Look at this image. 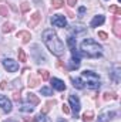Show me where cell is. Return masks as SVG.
<instances>
[{
	"instance_id": "7",
	"label": "cell",
	"mask_w": 121,
	"mask_h": 122,
	"mask_svg": "<svg viewBox=\"0 0 121 122\" xmlns=\"http://www.w3.org/2000/svg\"><path fill=\"white\" fill-rule=\"evenodd\" d=\"M51 24H53L54 27H66V26H67V20H66L64 16L56 14V16L51 17Z\"/></svg>"
},
{
	"instance_id": "36",
	"label": "cell",
	"mask_w": 121,
	"mask_h": 122,
	"mask_svg": "<svg viewBox=\"0 0 121 122\" xmlns=\"http://www.w3.org/2000/svg\"><path fill=\"white\" fill-rule=\"evenodd\" d=\"M63 112H64V114H70V108H68V105H66V104L63 105Z\"/></svg>"
},
{
	"instance_id": "18",
	"label": "cell",
	"mask_w": 121,
	"mask_h": 122,
	"mask_svg": "<svg viewBox=\"0 0 121 122\" xmlns=\"http://www.w3.org/2000/svg\"><path fill=\"white\" fill-rule=\"evenodd\" d=\"M27 102H30L31 105H37V104L40 102V99H38L33 92H29V94H27Z\"/></svg>"
},
{
	"instance_id": "4",
	"label": "cell",
	"mask_w": 121,
	"mask_h": 122,
	"mask_svg": "<svg viewBox=\"0 0 121 122\" xmlns=\"http://www.w3.org/2000/svg\"><path fill=\"white\" fill-rule=\"evenodd\" d=\"M70 107H71V109H73L74 118H78V112H80L81 105H80V99H78L77 95H73V94L70 95Z\"/></svg>"
},
{
	"instance_id": "19",
	"label": "cell",
	"mask_w": 121,
	"mask_h": 122,
	"mask_svg": "<svg viewBox=\"0 0 121 122\" xmlns=\"http://www.w3.org/2000/svg\"><path fill=\"white\" fill-rule=\"evenodd\" d=\"M33 109H34V107L31 104H22L20 105V111L22 112H33Z\"/></svg>"
},
{
	"instance_id": "16",
	"label": "cell",
	"mask_w": 121,
	"mask_h": 122,
	"mask_svg": "<svg viewBox=\"0 0 121 122\" xmlns=\"http://www.w3.org/2000/svg\"><path fill=\"white\" fill-rule=\"evenodd\" d=\"M67 44H68V47H70V51L71 53H74V51H77V43H76V38L74 37H68L67 38Z\"/></svg>"
},
{
	"instance_id": "27",
	"label": "cell",
	"mask_w": 121,
	"mask_h": 122,
	"mask_svg": "<svg viewBox=\"0 0 121 122\" xmlns=\"http://www.w3.org/2000/svg\"><path fill=\"white\" fill-rule=\"evenodd\" d=\"M38 72H40V77L43 78V81H47V80L50 78V74H49V71H46V70H40Z\"/></svg>"
},
{
	"instance_id": "8",
	"label": "cell",
	"mask_w": 121,
	"mask_h": 122,
	"mask_svg": "<svg viewBox=\"0 0 121 122\" xmlns=\"http://www.w3.org/2000/svg\"><path fill=\"white\" fill-rule=\"evenodd\" d=\"M0 108L9 114V112H11V102L6 97H0Z\"/></svg>"
},
{
	"instance_id": "9",
	"label": "cell",
	"mask_w": 121,
	"mask_h": 122,
	"mask_svg": "<svg viewBox=\"0 0 121 122\" xmlns=\"http://www.w3.org/2000/svg\"><path fill=\"white\" fill-rule=\"evenodd\" d=\"M113 31L117 37H121V21L117 16L113 17Z\"/></svg>"
},
{
	"instance_id": "22",
	"label": "cell",
	"mask_w": 121,
	"mask_h": 122,
	"mask_svg": "<svg viewBox=\"0 0 121 122\" xmlns=\"http://www.w3.org/2000/svg\"><path fill=\"white\" fill-rule=\"evenodd\" d=\"M0 16H3V17L9 16V9L6 4H0Z\"/></svg>"
},
{
	"instance_id": "38",
	"label": "cell",
	"mask_w": 121,
	"mask_h": 122,
	"mask_svg": "<svg viewBox=\"0 0 121 122\" xmlns=\"http://www.w3.org/2000/svg\"><path fill=\"white\" fill-rule=\"evenodd\" d=\"M78 11H80V17H81V16L84 14V11H86V7H80V10H78Z\"/></svg>"
},
{
	"instance_id": "17",
	"label": "cell",
	"mask_w": 121,
	"mask_h": 122,
	"mask_svg": "<svg viewBox=\"0 0 121 122\" xmlns=\"http://www.w3.org/2000/svg\"><path fill=\"white\" fill-rule=\"evenodd\" d=\"M71 82H73L74 88H77V90H83L84 88V82H83L81 78H71Z\"/></svg>"
},
{
	"instance_id": "21",
	"label": "cell",
	"mask_w": 121,
	"mask_h": 122,
	"mask_svg": "<svg viewBox=\"0 0 121 122\" xmlns=\"http://www.w3.org/2000/svg\"><path fill=\"white\" fill-rule=\"evenodd\" d=\"M103 98H104V101H110V99H117V95L114 92H105L103 95Z\"/></svg>"
},
{
	"instance_id": "23",
	"label": "cell",
	"mask_w": 121,
	"mask_h": 122,
	"mask_svg": "<svg viewBox=\"0 0 121 122\" xmlns=\"http://www.w3.org/2000/svg\"><path fill=\"white\" fill-rule=\"evenodd\" d=\"M93 117H94V114H93L91 111H88V112H86V114L83 115V121L84 122H91L93 121Z\"/></svg>"
},
{
	"instance_id": "29",
	"label": "cell",
	"mask_w": 121,
	"mask_h": 122,
	"mask_svg": "<svg viewBox=\"0 0 121 122\" xmlns=\"http://www.w3.org/2000/svg\"><path fill=\"white\" fill-rule=\"evenodd\" d=\"M40 84V80L38 78H33V77H30V80H29V85H30L31 88L33 87H37Z\"/></svg>"
},
{
	"instance_id": "34",
	"label": "cell",
	"mask_w": 121,
	"mask_h": 122,
	"mask_svg": "<svg viewBox=\"0 0 121 122\" xmlns=\"http://www.w3.org/2000/svg\"><path fill=\"white\" fill-rule=\"evenodd\" d=\"M13 99H14V101H17V102H19V101H20V92H13Z\"/></svg>"
},
{
	"instance_id": "13",
	"label": "cell",
	"mask_w": 121,
	"mask_h": 122,
	"mask_svg": "<svg viewBox=\"0 0 121 122\" xmlns=\"http://www.w3.org/2000/svg\"><path fill=\"white\" fill-rule=\"evenodd\" d=\"M120 71H121L120 67H118V65H116V67H114V71L110 74V78H111L116 84H118V82H120V74H121Z\"/></svg>"
},
{
	"instance_id": "33",
	"label": "cell",
	"mask_w": 121,
	"mask_h": 122,
	"mask_svg": "<svg viewBox=\"0 0 121 122\" xmlns=\"http://www.w3.org/2000/svg\"><path fill=\"white\" fill-rule=\"evenodd\" d=\"M98 37H100L101 40H107V38H108L107 33H104V31H98Z\"/></svg>"
},
{
	"instance_id": "39",
	"label": "cell",
	"mask_w": 121,
	"mask_h": 122,
	"mask_svg": "<svg viewBox=\"0 0 121 122\" xmlns=\"http://www.w3.org/2000/svg\"><path fill=\"white\" fill-rule=\"evenodd\" d=\"M4 122H17L16 119H7V121H4Z\"/></svg>"
},
{
	"instance_id": "31",
	"label": "cell",
	"mask_w": 121,
	"mask_h": 122,
	"mask_svg": "<svg viewBox=\"0 0 121 122\" xmlns=\"http://www.w3.org/2000/svg\"><path fill=\"white\" fill-rule=\"evenodd\" d=\"M34 121L36 122H47V119H46V115H44L43 112H40V114L34 118Z\"/></svg>"
},
{
	"instance_id": "37",
	"label": "cell",
	"mask_w": 121,
	"mask_h": 122,
	"mask_svg": "<svg viewBox=\"0 0 121 122\" xmlns=\"http://www.w3.org/2000/svg\"><path fill=\"white\" fill-rule=\"evenodd\" d=\"M67 3H68V6H76V3H77V0H68Z\"/></svg>"
},
{
	"instance_id": "10",
	"label": "cell",
	"mask_w": 121,
	"mask_h": 122,
	"mask_svg": "<svg viewBox=\"0 0 121 122\" xmlns=\"http://www.w3.org/2000/svg\"><path fill=\"white\" fill-rule=\"evenodd\" d=\"M41 20V14L38 13V11H36V13H33L30 16V21H29V26L30 27H36L37 24H38V21Z\"/></svg>"
},
{
	"instance_id": "3",
	"label": "cell",
	"mask_w": 121,
	"mask_h": 122,
	"mask_svg": "<svg viewBox=\"0 0 121 122\" xmlns=\"http://www.w3.org/2000/svg\"><path fill=\"white\" fill-rule=\"evenodd\" d=\"M83 78L86 80L87 88H90V90H98L100 85H101L100 77H98V74H95L94 71L84 70V71H83Z\"/></svg>"
},
{
	"instance_id": "28",
	"label": "cell",
	"mask_w": 121,
	"mask_h": 122,
	"mask_svg": "<svg viewBox=\"0 0 121 122\" xmlns=\"http://www.w3.org/2000/svg\"><path fill=\"white\" fill-rule=\"evenodd\" d=\"M11 30H13V26H11L10 23H4L3 27H1V31H3V33H10Z\"/></svg>"
},
{
	"instance_id": "1",
	"label": "cell",
	"mask_w": 121,
	"mask_h": 122,
	"mask_svg": "<svg viewBox=\"0 0 121 122\" xmlns=\"http://www.w3.org/2000/svg\"><path fill=\"white\" fill-rule=\"evenodd\" d=\"M43 41L46 44V47L50 50V53H53L54 56L60 57L64 54V44L60 38L57 37V34L53 30H44L43 31Z\"/></svg>"
},
{
	"instance_id": "40",
	"label": "cell",
	"mask_w": 121,
	"mask_h": 122,
	"mask_svg": "<svg viewBox=\"0 0 121 122\" xmlns=\"http://www.w3.org/2000/svg\"><path fill=\"white\" fill-rule=\"evenodd\" d=\"M60 122H66V121H60Z\"/></svg>"
},
{
	"instance_id": "11",
	"label": "cell",
	"mask_w": 121,
	"mask_h": 122,
	"mask_svg": "<svg viewBox=\"0 0 121 122\" xmlns=\"http://www.w3.org/2000/svg\"><path fill=\"white\" fill-rule=\"evenodd\" d=\"M51 85H53V88H56L57 91H64L66 90V84L59 80V78H51Z\"/></svg>"
},
{
	"instance_id": "6",
	"label": "cell",
	"mask_w": 121,
	"mask_h": 122,
	"mask_svg": "<svg viewBox=\"0 0 121 122\" xmlns=\"http://www.w3.org/2000/svg\"><path fill=\"white\" fill-rule=\"evenodd\" d=\"M3 67H4L9 72H16V71L19 70L17 61L11 60V58H4V60H3Z\"/></svg>"
},
{
	"instance_id": "25",
	"label": "cell",
	"mask_w": 121,
	"mask_h": 122,
	"mask_svg": "<svg viewBox=\"0 0 121 122\" xmlns=\"http://www.w3.org/2000/svg\"><path fill=\"white\" fill-rule=\"evenodd\" d=\"M63 4H64V0H51V6L54 9H60L63 7Z\"/></svg>"
},
{
	"instance_id": "12",
	"label": "cell",
	"mask_w": 121,
	"mask_h": 122,
	"mask_svg": "<svg viewBox=\"0 0 121 122\" xmlns=\"http://www.w3.org/2000/svg\"><path fill=\"white\" fill-rule=\"evenodd\" d=\"M116 117V112H104V114H101L100 117H98V119H97V122H108L111 121L113 118Z\"/></svg>"
},
{
	"instance_id": "15",
	"label": "cell",
	"mask_w": 121,
	"mask_h": 122,
	"mask_svg": "<svg viewBox=\"0 0 121 122\" xmlns=\"http://www.w3.org/2000/svg\"><path fill=\"white\" fill-rule=\"evenodd\" d=\"M17 38H22L23 43H29L30 38H31V36H30L29 31H19V33H17Z\"/></svg>"
},
{
	"instance_id": "24",
	"label": "cell",
	"mask_w": 121,
	"mask_h": 122,
	"mask_svg": "<svg viewBox=\"0 0 121 122\" xmlns=\"http://www.w3.org/2000/svg\"><path fill=\"white\" fill-rule=\"evenodd\" d=\"M17 54H19V61H20V62H24V61H26V53H24L23 48H19Z\"/></svg>"
},
{
	"instance_id": "20",
	"label": "cell",
	"mask_w": 121,
	"mask_h": 122,
	"mask_svg": "<svg viewBox=\"0 0 121 122\" xmlns=\"http://www.w3.org/2000/svg\"><path fill=\"white\" fill-rule=\"evenodd\" d=\"M110 11H111V13H114L117 17H118V16H121V9L117 6V4H114V6H110Z\"/></svg>"
},
{
	"instance_id": "2",
	"label": "cell",
	"mask_w": 121,
	"mask_h": 122,
	"mask_svg": "<svg viewBox=\"0 0 121 122\" xmlns=\"http://www.w3.org/2000/svg\"><path fill=\"white\" fill-rule=\"evenodd\" d=\"M81 54L88 58H98L103 56V47L93 38H86L81 43Z\"/></svg>"
},
{
	"instance_id": "5",
	"label": "cell",
	"mask_w": 121,
	"mask_h": 122,
	"mask_svg": "<svg viewBox=\"0 0 121 122\" xmlns=\"http://www.w3.org/2000/svg\"><path fill=\"white\" fill-rule=\"evenodd\" d=\"M80 64H81V61H80V53L78 51L71 53V58L68 61V68L70 70H77V68H80Z\"/></svg>"
},
{
	"instance_id": "41",
	"label": "cell",
	"mask_w": 121,
	"mask_h": 122,
	"mask_svg": "<svg viewBox=\"0 0 121 122\" xmlns=\"http://www.w3.org/2000/svg\"><path fill=\"white\" fill-rule=\"evenodd\" d=\"M118 1H121V0H118Z\"/></svg>"
},
{
	"instance_id": "26",
	"label": "cell",
	"mask_w": 121,
	"mask_h": 122,
	"mask_svg": "<svg viewBox=\"0 0 121 122\" xmlns=\"http://www.w3.org/2000/svg\"><path fill=\"white\" fill-rule=\"evenodd\" d=\"M20 10H22L23 13L29 11V10H30V3H29V1H23V3L20 4Z\"/></svg>"
},
{
	"instance_id": "14",
	"label": "cell",
	"mask_w": 121,
	"mask_h": 122,
	"mask_svg": "<svg viewBox=\"0 0 121 122\" xmlns=\"http://www.w3.org/2000/svg\"><path fill=\"white\" fill-rule=\"evenodd\" d=\"M104 21H105L104 16H101V14H100V16H95V17L93 19V21H91L90 26H91V27H97V26H101Z\"/></svg>"
},
{
	"instance_id": "30",
	"label": "cell",
	"mask_w": 121,
	"mask_h": 122,
	"mask_svg": "<svg viewBox=\"0 0 121 122\" xmlns=\"http://www.w3.org/2000/svg\"><path fill=\"white\" fill-rule=\"evenodd\" d=\"M54 104H56V101H54V99H53V101H49V102L46 104V107L43 108V111H41V112H43V114H46V112H47V111H49V109L54 105Z\"/></svg>"
},
{
	"instance_id": "35",
	"label": "cell",
	"mask_w": 121,
	"mask_h": 122,
	"mask_svg": "<svg viewBox=\"0 0 121 122\" xmlns=\"http://www.w3.org/2000/svg\"><path fill=\"white\" fill-rule=\"evenodd\" d=\"M9 87V84H7V81H1V84H0V88L1 90H6Z\"/></svg>"
},
{
	"instance_id": "32",
	"label": "cell",
	"mask_w": 121,
	"mask_h": 122,
	"mask_svg": "<svg viewBox=\"0 0 121 122\" xmlns=\"http://www.w3.org/2000/svg\"><path fill=\"white\" fill-rule=\"evenodd\" d=\"M41 94H43V95H53V91H51L49 87H43V88H41Z\"/></svg>"
}]
</instances>
